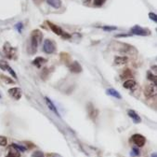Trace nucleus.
<instances>
[{"label": "nucleus", "instance_id": "obj_1", "mask_svg": "<svg viewBox=\"0 0 157 157\" xmlns=\"http://www.w3.org/2000/svg\"><path fill=\"white\" fill-rule=\"evenodd\" d=\"M43 35L40 30H35L32 32V37H31V42H30V49H31V53H35L38 44L42 40Z\"/></svg>", "mask_w": 157, "mask_h": 157}, {"label": "nucleus", "instance_id": "obj_2", "mask_svg": "<svg viewBox=\"0 0 157 157\" xmlns=\"http://www.w3.org/2000/svg\"><path fill=\"white\" fill-rule=\"evenodd\" d=\"M43 50L46 53L50 54L53 53L56 51V45L55 42L51 39H46L44 41V45H43Z\"/></svg>", "mask_w": 157, "mask_h": 157}, {"label": "nucleus", "instance_id": "obj_3", "mask_svg": "<svg viewBox=\"0 0 157 157\" xmlns=\"http://www.w3.org/2000/svg\"><path fill=\"white\" fill-rule=\"evenodd\" d=\"M145 96L147 98H154L157 95V87L156 84H148L145 88V91H144Z\"/></svg>", "mask_w": 157, "mask_h": 157}, {"label": "nucleus", "instance_id": "obj_4", "mask_svg": "<svg viewBox=\"0 0 157 157\" xmlns=\"http://www.w3.org/2000/svg\"><path fill=\"white\" fill-rule=\"evenodd\" d=\"M131 33L137 36H148L151 34V31L148 29H144L140 25H135L131 28Z\"/></svg>", "mask_w": 157, "mask_h": 157}, {"label": "nucleus", "instance_id": "obj_5", "mask_svg": "<svg viewBox=\"0 0 157 157\" xmlns=\"http://www.w3.org/2000/svg\"><path fill=\"white\" fill-rule=\"evenodd\" d=\"M119 49H120V50H119L120 52L127 53V54H130V55H134V54L138 53V52H137V50L133 46L128 45V44H125V43L121 44V48H119Z\"/></svg>", "mask_w": 157, "mask_h": 157}, {"label": "nucleus", "instance_id": "obj_6", "mask_svg": "<svg viewBox=\"0 0 157 157\" xmlns=\"http://www.w3.org/2000/svg\"><path fill=\"white\" fill-rule=\"evenodd\" d=\"M131 139H132L133 143L138 147H143L145 145V142H146L145 137L142 135H140V134L133 135L132 137H131Z\"/></svg>", "mask_w": 157, "mask_h": 157}, {"label": "nucleus", "instance_id": "obj_7", "mask_svg": "<svg viewBox=\"0 0 157 157\" xmlns=\"http://www.w3.org/2000/svg\"><path fill=\"white\" fill-rule=\"evenodd\" d=\"M8 94L11 95V96H12L15 100H19L20 98L22 97V95H23L22 90L20 89V88H17V87L9 89V90H8Z\"/></svg>", "mask_w": 157, "mask_h": 157}, {"label": "nucleus", "instance_id": "obj_8", "mask_svg": "<svg viewBox=\"0 0 157 157\" xmlns=\"http://www.w3.org/2000/svg\"><path fill=\"white\" fill-rule=\"evenodd\" d=\"M128 116L131 118V119L133 120V122H134V123H140V122H141V119H140V117L139 116V114L137 113L136 111H132V110H130V111H128Z\"/></svg>", "mask_w": 157, "mask_h": 157}, {"label": "nucleus", "instance_id": "obj_9", "mask_svg": "<svg viewBox=\"0 0 157 157\" xmlns=\"http://www.w3.org/2000/svg\"><path fill=\"white\" fill-rule=\"evenodd\" d=\"M46 99V103H47V107H48V109H50L51 111H53L58 117H60L61 115H60V113H59V111H58V110H57V107L54 106V104L52 103V101L50 99V98H47V97H46L45 98Z\"/></svg>", "mask_w": 157, "mask_h": 157}, {"label": "nucleus", "instance_id": "obj_10", "mask_svg": "<svg viewBox=\"0 0 157 157\" xmlns=\"http://www.w3.org/2000/svg\"><path fill=\"white\" fill-rule=\"evenodd\" d=\"M4 52L8 58H12V56L15 53V50L8 43H6V45L4 46Z\"/></svg>", "mask_w": 157, "mask_h": 157}, {"label": "nucleus", "instance_id": "obj_11", "mask_svg": "<svg viewBox=\"0 0 157 157\" xmlns=\"http://www.w3.org/2000/svg\"><path fill=\"white\" fill-rule=\"evenodd\" d=\"M87 111H88V114H89V116H90V118L91 119H93V120H95L96 119V117L98 116V111L95 109V107H93V105L92 104H88V106H87Z\"/></svg>", "mask_w": 157, "mask_h": 157}, {"label": "nucleus", "instance_id": "obj_12", "mask_svg": "<svg viewBox=\"0 0 157 157\" xmlns=\"http://www.w3.org/2000/svg\"><path fill=\"white\" fill-rule=\"evenodd\" d=\"M70 70L74 73H80L82 71V66L78 62H74L70 66Z\"/></svg>", "mask_w": 157, "mask_h": 157}, {"label": "nucleus", "instance_id": "obj_13", "mask_svg": "<svg viewBox=\"0 0 157 157\" xmlns=\"http://www.w3.org/2000/svg\"><path fill=\"white\" fill-rule=\"evenodd\" d=\"M47 24L50 25V29H51V30H52L55 34H57V35H59V36H62V35L63 31H62V29L61 27H59L58 25L53 24L50 23V22H47Z\"/></svg>", "mask_w": 157, "mask_h": 157}, {"label": "nucleus", "instance_id": "obj_14", "mask_svg": "<svg viewBox=\"0 0 157 157\" xmlns=\"http://www.w3.org/2000/svg\"><path fill=\"white\" fill-rule=\"evenodd\" d=\"M128 62V57L126 56H116L114 59V63L116 65H125Z\"/></svg>", "mask_w": 157, "mask_h": 157}, {"label": "nucleus", "instance_id": "obj_15", "mask_svg": "<svg viewBox=\"0 0 157 157\" xmlns=\"http://www.w3.org/2000/svg\"><path fill=\"white\" fill-rule=\"evenodd\" d=\"M137 86V82L132 80V78H129V80H127L124 82V87L125 89H133Z\"/></svg>", "mask_w": 157, "mask_h": 157}, {"label": "nucleus", "instance_id": "obj_16", "mask_svg": "<svg viewBox=\"0 0 157 157\" xmlns=\"http://www.w3.org/2000/svg\"><path fill=\"white\" fill-rule=\"evenodd\" d=\"M47 4L53 7L54 8H60L62 7V1L61 0H47Z\"/></svg>", "mask_w": 157, "mask_h": 157}, {"label": "nucleus", "instance_id": "obj_17", "mask_svg": "<svg viewBox=\"0 0 157 157\" xmlns=\"http://www.w3.org/2000/svg\"><path fill=\"white\" fill-rule=\"evenodd\" d=\"M47 62V60L43 57H36L35 60L33 61V64L36 66V67H41V66L43 64H45Z\"/></svg>", "mask_w": 157, "mask_h": 157}, {"label": "nucleus", "instance_id": "obj_18", "mask_svg": "<svg viewBox=\"0 0 157 157\" xmlns=\"http://www.w3.org/2000/svg\"><path fill=\"white\" fill-rule=\"evenodd\" d=\"M107 94L109 95H112V96L115 97V98H118V99H121V98H122V96L119 94V92L114 90V89H112V88H111V89H108L107 90Z\"/></svg>", "mask_w": 157, "mask_h": 157}, {"label": "nucleus", "instance_id": "obj_19", "mask_svg": "<svg viewBox=\"0 0 157 157\" xmlns=\"http://www.w3.org/2000/svg\"><path fill=\"white\" fill-rule=\"evenodd\" d=\"M6 157H21V154H20L19 151H17L16 149L13 148V147H11V149L9 150L8 155Z\"/></svg>", "mask_w": 157, "mask_h": 157}, {"label": "nucleus", "instance_id": "obj_20", "mask_svg": "<svg viewBox=\"0 0 157 157\" xmlns=\"http://www.w3.org/2000/svg\"><path fill=\"white\" fill-rule=\"evenodd\" d=\"M130 77H132V73H131V70H129V69L124 70L123 73L121 74L122 78H130Z\"/></svg>", "mask_w": 157, "mask_h": 157}, {"label": "nucleus", "instance_id": "obj_21", "mask_svg": "<svg viewBox=\"0 0 157 157\" xmlns=\"http://www.w3.org/2000/svg\"><path fill=\"white\" fill-rule=\"evenodd\" d=\"M0 68H1L2 70H8L9 68V66L8 64L6 62V61H3V60H0Z\"/></svg>", "mask_w": 157, "mask_h": 157}, {"label": "nucleus", "instance_id": "obj_22", "mask_svg": "<svg viewBox=\"0 0 157 157\" xmlns=\"http://www.w3.org/2000/svg\"><path fill=\"white\" fill-rule=\"evenodd\" d=\"M140 155V150L137 148V147H133L131 152H130V156L132 157H136V156H139Z\"/></svg>", "mask_w": 157, "mask_h": 157}, {"label": "nucleus", "instance_id": "obj_23", "mask_svg": "<svg viewBox=\"0 0 157 157\" xmlns=\"http://www.w3.org/2000/svg\"><path fill=\"white\" fill-rule=\"evenodd\" d=\"M11 147H13L14 149H16L17 151H19L20 152H25V148L24 147H23V146H21V145H18V144H15V143H13L12 145H11Z\"/></svg>", "mask_w": 157, "mask_h": 157}, {"label": "nucleus", "instance_id": "obj_24", "mask_svg": "<svg viewBox=\"0 0 157 157\" xmlns=\"http://www.w3.org/2000/svg\"><path fill=\"white\" fill-rule=\"evenodd\" d=\"M0 78H2V81L5 82L6 83H9V84H11V83H14V81H12L11 78H9L6 76H3V75H0Z\"/></svg>", "mask_w": 157, "mask_h": 157}, {"label": "nucleus", "instance_id": "obj_25", "mask_svg": "<svg viewBox=\"0 0 157 157\" xmlns=\"http://www.w3.org/2000/svg\"><path fill=\"white\" fill-rule=\"evenodd\" d=\"M7 143H8V139H7V137H5V136H0V146H1V147H4V146H6V145H7Z\"/></svg>", "mask_w": 157, "mask_h": 157}, {"label": "nucleus", "instance_id": "obj_26", "mask_svg": "<svg viewBox=\"0 0 157 157\" xmlns=\"http://www.w3.org/2000/svg\"><path fill=\"white\" fill-rule=\"evenodd\" d=\"M33 157H45V154L41 151H36L33 153Z\"/></svg>", "mask_w": 157, "mask_h": 157}, {"label": "nucleus", "instance_id": "obj_27", "mask_svg": "<svg viewBox=\"0 0 157 157\" xmlns=\"http://www.w3.org/2000/svg\"><path fill=\"white\" fill-rule=\"evenodd\" d=\"M148 78L150 81H152V82H153V84H156V76H154V75H152V73H148Z\"/></svg>", "mask_w": 157, "mask_h": 157}, {"label": "nucleus", "instance_id": "obj_28", "mask_svg": "<svg viewBox=\"0 0 157 157\" xmlns=\"http://www.w3.org/2000/svg\"><path fill=\"white\" fill-rule=\"evenodd\" d=\"M106 0H94V4L97 5V6H101Z\"/></svg>", "mask_w": 157, "mask_h": 157}, {"label": "nucleus", "instance_id": "obj_29", "mask_svg": "<svg viewBox=\"0 0 157 157\" xmlns=\"http://www.w3.org/2000/svg\"><path fill=\"white\" fill-rule=\"evenodd\" d=\"M149 17H150V19H151V20H152L153 22H155V23H156V21H157V17H156V15H155L154 13H152V12L149 13Z\"/></svg>", "mask_w": 157, "mask_h": 157}, {"label": "nucleus", "instance_id": "obj_30", "mask_svg": "<svg viewBox=\"0 0 157 157\" xmlns=\"http://www.w3.org/2000/svg\"><path fill=\"white\" fill-rule=\"evenodd\" d=\"M116 27L115 26H113V27H110V26H104L103 27V30L105 31H113V30H115Z\"/></svg>", "mask_w": 157, "mask_h": 157}, {"label": "nucleus", "instance_id": "obj_31", "mask_svg": "<svg viewBox=\"0 0 157 157\" xmlns=\"http://www.w3.org/2000/svg\"><path fill=\"white\" fill-rule=\"evenodd\" d=\"M17 29H18V30H19V29H20V32H21V28H22V26H23V24H18L17 25Z\"/></svg>", "mask_w": 157, "mask_h": 157}, {"label": "nucleus", "instance_id": "obj_32", "mask_svg": "<svg viewBox=\"0 0 157 157\" xmlns=\"http://www.w3.org/2000/svg\"><path fill=\"white\" fill-rule=\"evenodd\" d=\"M129 36H131V34L130 35H124V34L123 35H117L116 37H129Z\"/></svg>", "mask_w": 157, "mask_h": 157}, {"label": "nucleus", "instance_id": "obj_33", "mask_svg": "<svg viewBox=\"0 0 157 157\" xmlns=\"http://www.w3.org/2000/svg\"><path fill=\"white\" fill-rule=\"evenodd\" d=\"M151 157H157V154H156V153H153V154H152Z\"/></svg>", "mask_w": 157, "mask_h": 157}, {"label": "nucleus", "instance_id": "obj_34", "mask_svg": "<svg viewBox=\"0 0 157 157\" xmlns=\"http://www.w3.org/2000/svg\"><path fill=\"white\" fill-rule=\"evenodd\" d=\"M53 157H61V156H60V155H54Z\"/></svg>", "mask_w": 157, "mask_h": 157}, {"label": "nucleus", "instance_id": "obj_35", "mask_svg": "<svg viewBox=\"0 0 157 157\" xmlns=\"http://www.w3.org/2000/svg\"><path fill=\"white\" fill-rule=\"evenodd\" d=\"M0 97H1V96H0Z\"/></svg>", "mask_w": 157, "mask_h": 157}]
</instances>
